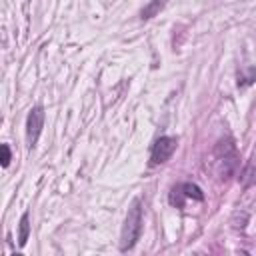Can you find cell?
Returning a JSON list of instances; mask_svg holds the SVG:
<instances>
[{"label": "cell", "mask_w": 256, "mask_h": 256, "mask_svg": "<svg viewBox=\"0 0 256 256\" xmlns=\"http://www.w3.org/2000/svg\"><path fill=\"white\" fill-rule=\"evenodd\" d=\"M142 232V208H140V200L136 198L132 202V206L128 208L126 220H124V228H122V236H120V250L126 252L130 250L136 240L140 238Z\"/></svg>", "instance_id": "cell-1"}, {"label": "cell", "mask_w": 256, "mask_h": 256, "mask_svg": "<svg viewBox=\"0 0 256 256\" xmlns=\"http://www.w3.org/2000/svg\"><path fill=\"white\" fill-rule=\"evenodd\" d=\"M176 138L174 136H160L154 146H152V154H150V164L156 166V164H164L176 150Z\"/></svg>", "instance_id": "cell-2"}, {"label": "cell", "mask_w": 256, "mask_h": 256, "mask_svg": "<svg viewBox=\"0 0 256 256\" xmlns=\"http://www.w3.org/2000/svg\"><path fill=\"white\" fill-rule=\"evenodd\" d=\"M42 126H44V108L42 106H34L30 110V114H28V120H26V140H28L30 148L38 142Z\"/></svg>", "instance_id": "cell-3"}, {"label": "cell", "mask_w": 256, "mask_h": 256, "mask_svg": "<svg viewBox=\"0 0 256 256\" xmlns=\"http://www.w3.org/2000/svg\"><path fill=\"white\" fill-rule=\"evenodd\" d=\"M176 192H178V196H184V198H194V200H204V194H202V190L196 186V184H192V182H186V184H180L178 188H174Z\"/></svg>", "instance_id": "cell-4"}, {"label": "cell", "mask_w": 256, "mask_h": 256, "mask_svg": "<svg viewBox=\"0 0 256 256\" xmlns=\"http://www.w3.org/2000/svg\"><path fill=\"white\" fill-rule=\"evenodd\" d=\"M28 220H30V216H28V212H24L22 218H20V234H18V244H20V246H24V244L28 242V234H30V224H28Z\"/></svg>", "instance_id": "cell-5"}, {"label": "cell", "mask_w": 256, "mask_h": 256, "mask_svg": "<svg viewBox=\"0 0 256 256\" xmlns=\"http://www.w3.org/2000/svg\"><path fill=\"white\" fill-rule=\"evenodd\" d=\"M164 4H166V0H152V2L142 10V18H144V20H146V18H152Z\"/></svg>", "instance_id": "cell-6"}, {"label": "cell", "mask_w": 256, "mask_h": 256, "mask_svg": "<svg viewBox=\"0 0 256 256\" xmlns=\"http://www.w3.org/2000/svg\"><path fill=\"white\" fill-rule=\"evenodd\" d=\"M10 164V150H8V144H2V166H8Z\"/></svg>", "instance_id": "cell-7"}]
</instances>
